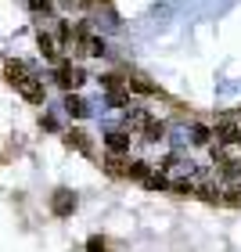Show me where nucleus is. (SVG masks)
<instances>
[{"label": "nucleus", "instance_id": "nucleus-8", "mask_svg": "<svg viewBox=\"0 0 241 252\" xmlns=\"http://www.w3.org/2000/svg\"><path fill=\"white\" fill-rule=\"evenodd\" d=\"M40 51H43V58H47V62H58V47H54V40L43 36V32H40Z\"/></svg>", "mask_w": 241, "mask_h": 252}, {"label": "nucleus", "instance_id": "nucleus-3", "mask_svg": "<svg viewBox=\"0 0 241 252\" xmlns=\"http://www.w3.org/2000/svg\"><path fill=\"white\" fill-rule=\"evenodd\" d=\"M18 90H22L26 101H32V105H43V97H47V94H43V83H36V79H22Z\"/></svg>", "mask_w": 241, "mask_h": 252}, {"label": "nucleus", "instance_id": "nucleus-14", "mask_svg": "<svg viewBox=\"0 0 241 252\" xmlns=\"http://www.w3.org/2000/svg\"><path fill=\"white\" fill-rule=\"evenodd\" d=\"M87 249H90V252H105L108 245H105V242H101V238H90V245H87Z\"/></svg>", "mask_w": 241, "mask_h": 252}, {"label": "nucleus", "instance_id": "nucleus-9", "mask_svg": "<svg viewBox=\"0 0 241 252\" xmlns=\"http://www.w3.org/2000/svg\"><path fill=\"white\" fill-rule=\"evenodd\" d=\"M65 108H68V116H87V105L79 97H72V94L65 97Z\"/></svg>", "mask_w": 241, "mask_h": 252}, {"label": "nucleus", "instance_id": "nucleus-17", "mask_svg": "<svg viewBox=\"0 0 241 252\" xmlns=\"http://www.w3.org/2000/svg\"><path fill=\"white\" fill-rule=\"evenodd\" d=\"M173 191H177V194H191L194 188H191V184H173Z\"/></svg>", "mask_w": 241, "mask_h": 252}, {"label": "nucleus", "instance_id": "nucleus-7", "mask_svg": "<svg viewBox=\"0 0 241 252\" xmlns=\"http://www.w3.org/2000/svg\"><path fill=\"white\" fill-rule=\"evenodd\" d=\"M4 68H7V79H11L15 87L22 83V79H26V65H22V62H7Z\"/></svg>", "mask_w": 241, "mask_h": 252}, {"label": "nucleus", "instance_id": "nucleus-13", "mask_svg": "<svg viewBox=\"0 0 241 252\" xmlns=\"http://www.w3.org/2000/svg\"><path fill=\"white\" fill-rule=\"evenodd\" d=\"M194 144H209V130H205V126L194 130Z\"/></svg>", "mask_w": 241, "mask_h": 252}, {"label": "nucleus", "instance_id": "nucleus-10", "mask_svg": "<svg viewBox=\"0 0 241 252\" xmlns=\"http://www.w3.org/2000/svg\"><path fill=\"white\" fill-rule=\"evenodd\" d=\"M144 133H148V141H158V137L166 133V126L155 123V119H148V123H144Z\"/></svg>", "mask_w": 241, "mask_h": 252}, {"label": "nucleus", "instance_id": "nucleus-12", "mask_svg": "<svg viewBox=\"0 0 241 252\" xmlns=\"http://www.w3.org/2000/svg\"><path fill=\"white\" fill-rule=\"evenodd\" d=\"M126 173H130V177H148V162H130Z\"/></svg>", "mask_w": 241, "mask_h": 252}, {"label": "nucleus", "instance_id": "nucleus-18", "mask_svg": "<svg viewBox=\"0 0 241 252\" xmlns=\"http://www.w3.org/2000/svg\"><path fill=\"white\" fill-rule=\"evenodd\" d=\"M238 144H241V126H238Z\"/></svg>", "mask_w": 241, "mask_h": 252}, {"label": "nucleus", "instance_id": "nucleus-6", "mask_svg": "<svg viewBox=\"0 0 241 252\" xmlns=\"http://www.w3.org/2000/svg\"><path fill=\"white\" fill-rule=\"evenodd\" d=\"M216 141H220V144H234L238 141V126H231V123L216 126Z\"/></svg>", "mask_w": 241, "mask_h": 252}, {"label": "nucleus", "instance_id": "nucleus-2", "mask_svg": "<svg viewBox=\"0 0 241 252\" xmlns=\"http://www.w3.org/2000/svg\"><path fill=\"white\" fill-rule=\"evenodd\" d=\"M58 83H61L65 90H72V87L83 83V72H79V68H72L68 62H61V65H58Z\"/></svg>", "mask_w": 241, "mask_h": 252}, {"label": "nucleus", "instance_id": "nucleus-11", "mask_svg": "<svg viewBox=\"0 0 241 252\" xmlns=\"http://www.w3.org/2000/svg\"><path fill=\"white\" fill-rule=\"evenodd\" d=\"M126 87H133V90H141V94H155V83H148V79H126Z\"/></svg>", "mask_w": 241, "mask_h": 252}, {"label": "nucleus", "instance_id": "nucleus-16", "mask_svg": "<svg viewBox=\"0 0 241 252\" xmlns=\"http://www.w3.org/2000/svg\"><path fill=\"white\" fill-rule=\"evenodd\" d=\"M108 173H122V162H119V158H108Z\"/></svg>", "mask_w": 241, "mask_h": 252}, {"label": "nucleus", "instance_id": "nucleus-4", "mask_svg": "<svg viewBox=\"0 0 241 252\" xmlns=\"http://www.w3.org/2000/svg\"><path fill=\"white\" fill-rule=\"evenodd\" d=\"M65 141H68V148H79L83 155H94V148H90V141H87V133H83V130H72V133L65 137Z\"/></svg>", "mask_w": 241, "mask_h": 252}, {"label": "nucleus", "instance_id": "nucleus-15", "mask_svg": "<svg viewBox=\"0 0 241 252\" xmlns=\"http://www.w3.org/2000/svg\"><path fill=\"white\" fill-rule=\"evenodd\" d=\"M148 188L158 191V188H166V180H162V177H148Z\"/></svg>", "mask_w": 241, "mask_h": 252}, {"label": "nucleus", "instance_id": "nucleus-1", "mask_svg": "<svg viewBox=\"0 0 241 252\" xmlns=\"http://www.w3.org/2000/svg\"><path fill=\"white\" fill-rule=\"evenodd\" d=\"M51 209H54V216H68V213H72L76 209V194L72 191H54V202H51Z\"/></svg>", "mask_w": 241, "mask_h": 252}, {"label": "nucleus", "instance_id": "nucleus-5", "mask_svg": "<svg viewBox=\"0 0 241 252\" xmlns=\"http://www.w3.org/2000/svg\"><path fill=\"white\" fill-rule=\"evenodd\" d=\"M108 152H112V155L130 152V137H126V133H108Z\"/></svg>", "mask_w": 241, "mask_h": 252}]
</instances>
